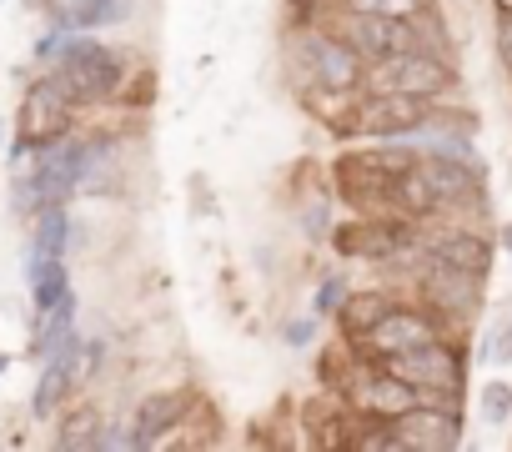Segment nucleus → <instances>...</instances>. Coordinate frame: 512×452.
<instances>
[{
    "label": "nucleus",
    "instance_id": "nucleus-1",
    "mask_svg": "<svg viewBox=\"0 0 512 452\" xmlns=\"http://www.w3.org/2000/svg\"><path fill=\"white\" fill-rule=\"evenodd\" d=\"M422 161V151L412 141H387V146H362V151H342L337 156V176L342 191L357 211H377L392 216V186L402 171H412Z\"/></svg>",
    "mask_w": 512,
    "mask_h": 452
},
{
    "label": "nucleus",
    "instance_id": "nucleus-2",
    "mask_svg": "<svg viewBox=\"0 0 512 452\" xmlns=\"http://www.w3.org/2000/svg\"><path fill=\"white\" fill-rule=\"evenodd\" d=\"M56 81L71 91V101L76 106H101V101H111L116 91H121V81H126V61L111 51V46H101V41H91L86 31H61V46H56Z\"/></svg>",
    "mask_w": 512,
    "mask_h": 452
},
{
    "label": "nucleus",
    "instance_id": "nucleus-3",
    "mask_svg": "<svg viewBox=\"0 0 512 452\" xmlns=\"http://www.w3.org/2000/svg\"><path fill=\"white\" fill-rule=\"evenodd\" d=\"M76 101H71V91L56 81V71H46L41 81H31L26 86V101H21V111H16V146H11V166L16 161H26L31 151H41V146H56L61 136H71V126H76Z\"/></svg>",
    "mask_w": 512,
    "mask_h": 452
},
{
    "label": "nucleus",
    "instance_id": "nucleus-4",
    "mask_svg": "<svg viewBox=\"0 0 512 452\" xmlns=\"http://www.w3.org/2000/svg\"><path fill=\"white\" fill-rule=\"evenodd\" d=\"M372 96H442L457 86V71L452 61L437 51V46H422V51H407V56H387V61H367V81H362Z\"/></svg>",
    "mask_w": 512,
    "mask_h": 452
},
{
    "label": "nucleus",
    "instance_id": "nucleus-5",
    "mask_svg": "<svg viewBox=\"0 0 512 452\" xmlns=\"http://www.w3.org/2000/svg\"><path fill=\"white\" fill-rule=\"evenodd\" d=\"M302 66L317 81V91H362L367 56L347 31H307L302 36Z\"/></svg>",
    "mask_w": 512,
    "mask_h": 452
},
{
    "label": "nucleus",
    "instance_id": "nucleus-6",
    "mask_svg": "<svg viewBox=\"0 0 512 452\" xmlns=\"http://www.w3.org/2000/svg\"><path fill=\"white\" fill-rule=\"evenodd\" d=\"M382 367L397 372L402 382H412V387H417L422 397H432V402H457V392H462V352L447 347L442 337L427 342V347H417V352L382 357Z\"/></svg>",
    "mask_w": 512,
    "mask_h": 452
},
{
    "label": "nucleus",
    "instance_id": "nucleus-7",
    "mask_svg": "<svg viewBox=\"0 0 512 452\" xmlns=\"http://www.w3.org/2000/svg\"><path fill=\"white\" fill-rule=\"evenodd\" d=\"M437 111L432 96H372L367 106H357V136L372 141H407L417 126H427V116Z\"/></svg>",
    "mask_w": 512,
    "mask_h": 452
},
{
    "label": "nucleus",
    "instance_id": "nucleus-8",
    "mask_svg": "<svg viewBox=\"0 0 512 452\" xmlns=\"http://www.w3.org/2000/svg\"><path fill=\"white\" fill-rule=\"evenodd\" d=\"M392 422H397L407 452H452V447H462V417H457L452 402H432V397H422L417 407L397 412Z\"/></svg>",
    "mask_w": 512,
    "mask_h": 452
},
{
    "label": "nucleus",
    "instance_id": "nucleus-9",
    "mask_svg": "<svg viewBox=\"0 0 512 452\" xmlns=\"http://www.w3.org/2000/svg\"><path fill=\"white\" fill-rule=\"evenodd\" d=\"M442 332H437V322H432V312H422V307H392L357 347L367 352V357H402V352H417V347H427V342H437Z\"/></svg>",
    "mask_w": 512,
    "mask_h": 452
},
{
    "label": "nucleus",
    "instance_id": "nucleus-10",
    "mask_svg": "<svg viewBox=\"0 0 512 452\" xmlns=\"http://www.w3.org/2000/svg\"><path fill=\"white\" fill-rule=\"evenodd\" d=\"M347 36L357 41V51L367 61H387V56H407V51L432 46L422 21H392V16H347Z\"/></svg>",
    "mask_w": 512,
    "mask_h": 452
},
{
    "label": "nucleus",
    "instance_id": "nucleus-11",
    "mask_svg": "<svg viewBox=\"0 0 512 452\" xmlns=\"http://www.w3.org/2000/svg\"><path fill=\"white\" fill-rule=\"evenodd\" d=\"M417 287L437 312H452V317H472L482 307V277L462 272V267H447V262H432V257H427V272H422Z\"/></svg>",
    "mask_w": 512,
    "mask_h": 452
},
{
    "label": "nucleus",
    "instance_id": "nucleus-12",
    "mask_svg": "<svg viewBox=\"0 0 512 452\" xmlns=\"http://www.w3.org/2000/svg\"><path fill=\"white\" fill-rule=\"evenodd\" d=\"M352 402H357V412H367V417H397V412L417 407L422 392H417L412 382H402L397 372H387V367L372 357V367H367L362 377H352Z\"/></svg>",
    "mask_w": 512,
    "mask_h": 452
},
{
    "label": "nucleus",
    "instance_id": "nucleus-13",
    "mask_svg": "<svg viewBox=\"0 0 512 452\" xmlns=\"http://www.w3.org/2000/svg\"><path fill=\"white\" fill-rule=\"evenodd\" d=\"M196 407V387H171V392H151L136 417H131V447H156L166 432H176Z\"/></svg>",
    "mask_w": 512,
    "mask_h": 452
},
{
    "label": "nucleus",
    "instance_id": "nucleus-14",
    "mask_svg": "<svg viewBox=\"0 0 512 452\" xmlns=\"http://www.w3.org/2000/svg\"><path fill=\"white\" fill-rule=\"evenodd\" d=\"M422 171H427L442 211H457V206L482 201V166L457 161V156H422Z\"/></svg>",
    "mask_w": 512,
    "mask_h": 452
},
{
    "label": "nucleus",
    "instance_id": "nucleus-15",
    "mask_svg": "<svg viewBox=\"0 0 512 452\" xmlns=\"http://www.w3.org/2000/svg\"><path fill=\"white\" fill-rule=\"evenodd\" d=\"M427 257L447 262V267H462V272H477V277L492 272V242L477 237V232H437L427 242Z\"/></svg>",
    "mask_w": 512,
    "mask_h": 452
},
{
    "label": "nucleus",
    "instance_id": "nucleus-16",
    "mask_svg": "<svg viewBox=\"0 0 512 452\" xmlns=\"http://www.w3.org/2000/svg\"><path fill=\"white\" fill-rule=\"evenodd\" d=\"M76 337V297H66V302H56V307H46V312H36V337H31V357H56L66 342Z\"/></svg>",
    "mask_w": 512,
    "mask_h": 452
},
{
    "label": "nucleus",
    "instance_id": "nucleus-17",
    "mask_svg": "<svg viewBox=\"0 0 512 452\" xmlns=\"http://www.w3.org/2000/svg\"><path fill=\"white\" fill-rule=\"evenodd\" d=\"M392 307H397V302H392L387 292H347V302L337 307V322H342L347 342H362Z\"/></svg>",
    "mask_w": 512,
    "mask_h": 452
},
{
    "label": "nucleus",
    "instance_id": "nucleus-18",
    "mask_svg": "<svg viewBox=\"0 0 512 452\" xmlns=\"http://www.w3.org/2000/svg\"><path fill=\"white\" fill-rule=\"evenodd\" d=\"M101 427H106V417H101L96 407H76V412H66V422L56 427V447H61V452H96V447H101Z\"/></svg>",
    "mask_w": 512,
    "mask_h": 452
},
{
    "label": "nucleus",
    "instance_id": "nucleus-19",
    "mask_svg": "<svg viewBox=\"0 0 512 452\" xmlns=\"http://www.w3.org/2000/svg\"><path fill=\"white\" fill-rule=\"evenodd\" d=\"M347 16H392V21H427L432 0H342Z\"/></svg>",
    "mask_w": 512,
    "mask_h": 452
},
{
    "label": "nucleus",
    "instance_id": "nucleus-20",
    "mask_svg": "<svg viewBox=\"0 0 512 452\" xmlns=\"http://www.w3.org/2000/svg\"><path fill=\"white\" fill-rule=\"evenodd\" d=\"M477 412H482V422H492V427L512 422V382H502V377L482 382V387H477Z\"/></svg>",
    "mask_w": 512,
    "mask_h": 452
},
{
    "label": "nucleus",
    "instance_id": "nucleus-21",
    "mask_svg": "<svg viewBox=\"0 0 512 452\" xmlns=\"http://www.w3.org/2000/svg\"><path fill=\"white\" fill-rule=\"evenodd\" d=\"M342 302H347V282L342 277H322V287L312 297V317H337Z\"/></svg>",
    "mask_w": 512,
    "mask_h": 452
},
{
    "label": "nucleus",
    "instance_id": "nucleus-22",
    "mask_svg": "<svg viewBox=\"0 0 512 452\" xmlns=\"http://www.w3.org/2000/svg\"><path fill=\"white\" fill-rule=\"evenodd\" d=\"M477 357L482 362H512V317L487 332V347H477Z\"/></svg>",
    "mask_w": 512,
    "mask_h": 452
},
{
    "label": "nucleus",
    "instance_id": "nucleus-23",
    "mask_svg": "<svg viewBox=\"0 0 512 452\" xmlns=\"http://www.w3.org/2000/svg\"><path fill=\"white\" fill-rule=\"evenodd\" d=\"M96 6V0H46V16H51V26L56 31H71L76 26V16L81 11H91Z\"/></svg>",
    "mask_w": 512,
    "mask_h": 452
},
{
    "label": "nucleus",
    "instance_id": "nucleus-24",
    "mask_svg": "<svg viewBox=\"0 0 512 452\" xmlns=\"http://www.w3.org/2000/svg\"><path fill=\"white\" fill-rule=\"evenodd\" d=\"M317 322H322V317H297V322H287V327H282L287 347H312V337H317Z\"/></svg>",
    "mask_w": 512,
    "mask_h": 452
},
{
    "label": "nucleus",
    "instance_id": "nucleus-25",
    "mask_svg": "<svg viewBox=\"0 0 512 452\" xmlns=\"http://www.w3.org/2000/svg\"><path fill=\"white\" fill-rule=\"evenodd\" d=\"M111 447H131V427L106 422V427H101V447H96V452H111Z\"/></svg>",
    "mask_w": 512,
    "mask_h": 452
},
{
    "label": "nucleus",
    "instance_id": "nucleus-26",
    "mask_svg": "<svg viewBox=\"0 0 512 452\" xmlns=\"http://www.w3.org/2000/svg\"><path fill=\"white\" fill-rule=\"evenodd\" d=\"M497 61L512 71V16H502V21H497Z\"/></svg>",
    "mask_w": 512,
    "mask_h": 452
},
{
    "label": "nucleus",
    "instance_id": "nucleus-27",
    "mask_svg": "<svg viewBox=\"0 0 512 452\" xmlns=\"http://www.w3.org/2000/svg\"><path fill=\"white\" fill-rule=\"evenodd\" d=\"M502 247H507V257H512V221L502 226Z\"/></svg>",
    "mask_w": 512,
    "mask_h": 452
},
{
    "label": "nucleus",
    "instance_id": "nucleus-28",
    "mask_svg": "<svg viewBox=\"0 0 512 452\" xmlns=\"http://www.w3.org/2000/svg\"><path fill=\"white\" fill-rule=\"evenodd\" d=\"M492 6H497L502 16H512V0H492Z\"/></svg>",
    "mask_w": 512,
    "mask_h": 452
},
{
    "label": "nucleus",
    "instance_id": "nucleus-29",
    "mask_svg": "<svg viewBox=\"0 0 512 452\" xmlns=\"http://www.w3.org/2000/svg\"><path fill=\"white\" fill-rule=\"evenodd\" d=\"M6 372H11V357H6V352H0V377H6Z\"/></svg>",
    "mask_w": 512,
    "mask_h": 452
},
{
    "label": "nucleus",
    "instance_id": "nucleus-30",
    "mask_svg": "<svg viewBox=\"0 0 512 452\" xmlns=\"http://www.w3.org/2000/svg\"><path fill=\"white\" fill-rule=\"evenodd\" d=\"M6 131H11V126H6V121H0V146H6Z\"/></svg>",
    "mask_w": 512,
    "mask_h": 452
}]
</instances>
